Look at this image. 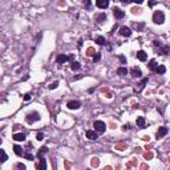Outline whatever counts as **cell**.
I'll list each match as a JSON object with an SVG mask.
<instances>
[{
  "mask_svg": "<svg viewBox=\"0 0 170 170\" xmlns=\"http://www.w3.org/2000/svg\"><path fill=\"white\" fill-rule=\"evenodd\" d=\"M142 139H145V141H149V136H145V137L142 138Z\"/></svg>",
  "mask_w": 170,
  "mask_h": 170,
  "instance_id": "cell-46",
  "label": "cell"
},
{
  "mask_svg": "<svg viewBox=\"0 0 170 170\" xmlns=\"http://www.w3.org/2000/svg\"><path fill=\"white\" fill-rule=\"evenodd\" d=\"M86 54H88V56H93V57H95L96 56V51L90 47V48H88V49H86Z\"/></svg>",
  "mask_w": 170,
  "mask_h": 170,
  "instance_id": "cell-28",
  "label": "cell"
},
{
  "mask_svg": "<svg viewBox=\"0 0 170 170\" xmlns=\"http://www.w3.org/2000/svg\"><path fill=\"white\" fill-rule=\"evenodd\" d=\"M1 161H3V162H5V161H7V158H8V157H7V154H5V151H4V149H1Z\"/></svg>",
  "mask_w": 170,
  "mask_h": 170,
  "instance_id": "cell-30",
  "label": "cell"
},
{
  "mask_svg": "<svg viewBox=\"0 0 170 170\" xmlns=\"http://www.w3.org/2000/svg\"><path fill=\"white\" fill-rule=\"evenodd\" d=\"M156 72H157L158 74H163V73L166 72V68H165L163 65H158V66H157V69H156Z\"/></svg>",
  "mask_w": 170,
  "mask_h": 170,
  "instance_id": "cell-21",
  "label": "cell"
},
{
  "mask_svg": "<svg viewBox=\"0 0 170 170\" xmlns=\"http://www.w3.org/2000/svg\"><path fill=\"white\" fill-rule=\"evenodd\" d=\"M13 139L15 141H25V134L24 133H16V134H13Z\"/></svg>",
  "mask_w": 170,
  "mask_h": 170,
  "instance_id": "cell-14",
  "label": "cell"
},
{
  "mask_svg": "<svg viewBox=\"0 0 170 170\" xmlns=\"http://www.w3.org/2000/svg\"><path fill=\"white\" fill-rule=\"evenodd\" d=\"M13 151H15V154H16V156H24L23 148L19 146V145H15V146H13Z\"/></svg>",
  "mask_w": 170,
  "mask_h": 170,
  "instance_id": "cell-13",
  "label": "cell"
},
{
  "mask_svg": "<svg viewBox=\"0 0 170 170\" xmlns=\"http://www.w3.org/2000/svg\"><path fill=\"white\" fill-rule=\"evenodd\" d=\"M86 138H89V139H97V138H98V136H97V133L93 132V130H86Z\"/></svg>",
  "mask_w": 170,
  "mask_h": 170,
  "instance_id": "cell-12",
  "label": "cell"
},
{
  "mask_svg": "<svg viewBox=\"0 0 170 170\" xmlns=\"http://www.w3.org/2000/svg\"><path fill=\"white\" fill-rule=\"evenodd\" d=\"M137 57H138V60H141V61H146V59H148L146 53H145L144 51H139L137 53Z\"/></svg>",
  "mask_w": 170,
  "mask_h": 170,
  "instance_id": "cell-16",
  "label": "cell"
},
{
  "mask_svg": "<svg viewBox=\"0 0 170 170\" xmlns=\"http://www.w3.org/2000/svg\"><path fill=\"white\" fill-rule=\"evenodd\" d=\"M153 42H154V45H156V47H159V48L162 47V44H161V41H158V40H154Z\"/></svg>",
  "mask_w": 170,
  "mask_h": 170,
  "instance_id": "cell-37",
  "label": "cell"
},
{
  "mask_svg": "<svg viewBox=\"0 0 170 170\" xmlns=\"http://www.w3.org/2000/svg\"><path fill=\"white\" fill-rule=\"evenodd\" d=\"M47 151H48V148H47V146H42V148L40 149V150H39L37 157H39V158H41V157H42V154H44V153H47Z\"/></svg>",
  "mask_w": 170,
  "mask_h": 170,
  "instance_id": "cell-24",
  "label": "cell"
},
{
  "mask_svg": "<svg viewBox=\"0 0 170 170\" xmlns=\"http://www.w3.org/2000/svg\"><path fill=\"white\" fill-rule=\"evenodd\" d=\"M84 5H85V8H88V10H89V8L92 7V4H90V1H86V3H85V4H84Z\"/></svg>",
  "mask_w": 170,
  "mask_h": 170,
  "instance_id": "cell-39",
  "label": "cell"
},
{
  "mask_svg": "<svg viewBox=\"0 0 170 170\" xmlns=\"http://www.w3.org/2000/svg\"><path fill=\"white\" fill-rule=\"evenodd\" d=\"M148 83V78H144V80H142V83H139V84H137V86H136V90H142L144 89V86H145V84Z\"/></svg>",
  "mask_w": 170,
  "mask_h": 170,
  "instance_id": "cell-17",
  "label": "cell"
},
{
  "mask_svg": "<svg viewBox=\"0 0 170 170\" xmlns=\"http://www.w3.org/2000/svg\"><path fill=\"white\" fill-rule=\"evenodd\" d=\"M141 170H148V165H145V163H142V165H141Z\"/></svg>",
  "mask_w": 170,
  "mask_h": 170,
  "instance_id": "cell-41",
  "label": "cell"
},
{
  "mask_svg": "<svg viewBox=\"0 0 170 170\" xmlns=\"http://www.w3.org/2000/svg\"><path fill=\"white\" fill-rule=\"evenodd\" d=\"M27 168H25V165H24V163H16V165H15V168H13V170H25Z\"/></svg>",
  "mask_w": 170,
  "mask_h": 170,
  "instance_id": "cell-26",
  "label": "cell"
},
{
  "mask_svg": "<svg viewBox=\"0 0 170 170\" xmlns=\"http://www.w3.org/2000/svg\"><path fill=\"white\" fill-rule=\"evenodd\" d=\"M24 157H25L27 159H29V161L33 159V154H31V153H24Z\"/></svg>",
  "mask_w": 170,
  "mask_h": 170,
  "instance_id": "cell-32",
  "label": "cell"
},
{
  "mask_svg": "<svg viewBox=\"0 0 170 170\" xmlns=\"http://www.w3.org/2000/svg\"><path fill=\"white\" fill-rule=\"evenodd\" d=\"M104 170H112V168H110V166H105Z\"/></svg>",
  "mask_w": 170,
  "mask_h": 170,
  "instance_id": "cell-45",
  "label": "cell"
},
{
  "mask_svg": "<svg viewBox=\"0 0 170 170\" xmlns=\"http://www.w3.org/2000/svg\"><path fill=\"white\" fill-rule=\"evenodd\" d=\"M90 165H92L93 168H97V166L100 165V159L97 158V157H95V158H92V161H90Z\"/></svg>",
  "mask_w": 170,
  "mask_h": 170,
  "instance_id": "cell-25",
  "label": "cell"
},
{
  "mask_svg": "<svg viewBox=\"0 0 170 170\" xmlns=\"http://www.w3.org/2000/svg\"><path fill=\"white\" fill-rule=\"evenodd\" d=\"M137 126L141 128V129H142V128H145V118L144 117H138L137 118Z\"/></svg>",
  "mask_w": 170,
  "mask_h": 170,
  "instance_id": "cell-18",
  "label": "cell"
},
{
  "mask_svg": "<svg viewBox=\"0 0 170 170\" xmlns=\"http://www.w3.org/2000/svg\"><path fill=\"white\" fill-rule=\"evenodd\" d=\"M157 66H158V65H157V61H156L154 59L150 60V61H149V64H148V68L150 69V71H156Z\"/></svg>",
  "mask_w": 170,
  "mask_h": 170,
  "instance_id": "cell-15",
  "label": "cell"
},
{
  "mask_svg": "<svg viewBox=\"0 0 170 170\" xmlns=\"http://www.w3.org/2000/svg\"><path fill=\"white\" fill-rule=\"evenodd\" d=\"M66 106H68L69 109H78L81 106L80 101H69L68 104H66Z\"/></svg>",
  "mask_w": 170,
  "mask_h": 170,
  "instance_id": "cell-10",
  "label": "cell"
},
{
  "mask_svg": "<svg viewBox=\"0 0 170 170\" xmlns=\"http://www.w3.org/2000/svg\"><path fill=\"white\" fill-rule=\"evenodd\" d=\"M120 33H121V36H124V37H129V36L132 35V31H130V28H128V27H121Z\"/></svg>",
  "mask_w": 170,
  "mask_h": 170,
  "instance_id": "cell-5",
  "label": "cell"
},
{
  "mask_svg": "<svg viewBox=\"0 0 170 170\" xmlns=\"http://www.w3.org/2000/svg\"><path fill=\"white\" fill-rule=\"evenodd\" d=\"M69 60V57L66 56V54H59V56L56 57V61L59 63V64H64V63H66Z\"/></svg>",
  "mask_w": 170,
  "mask_h": 170,
  "instance_id": "cell-11",
  "label": "cell"
},
{
  "mask_svg": "<svg viewBox=\"0 0 170 170\" xmlns=\"http://www.w3.org/2000/svg\"><path fill=\"white\" fill-rule=\"evenodd\" d=\"M153 21L156 24H162L165 21V15H163L162 11H156L153 15Z\"/></svg>",
  "mask_w": 170,
  "mask_h": 170,
  "instance_id": "cell-1",
  "label": "cell"
},
{
  "mask_svg": "<svg viewBox=\"0 0 170 170\" xmlns=\"http://www.w3.org/2000/svg\"><path fill=\"white\" fill-rule=\"evenodd\" d=\"M81 45H83V39H80V40H78V47H81Z\"/></svg>",
  "mask_w": 170,
  "mask_h": 170,
  "instance_id": "cell-44",
  "label": "cell"
},
{
  "mask_svg": "<svg viewBox=\"0 0 170 170\" xmlns=\"http://www.w3.org/2000/svg\"><path fill=\"white\" fill-rule=\"evenodd\" d=\"M93 126H95V130H96V132H98V133H104L105 129H106L105 122H102V121H95Z\"/></svg>",
  "mask_w": 170,
  "mask_h": 170,
  "instance_id": "cell-3",
  "label": "cell"
},
{
  "mask_svg": "<svg viewBox=\"0 0 170 170\" xmlns=\"http://www.w3.org/2000/svg\"><path fill=\"white\" fill-rule=\"evenodd\" d=\"M116 149H117V150H120V151H122V150H125V149H128V145L125 144V142H121V144L116 145Z\"/></svg>",
  "mask_w": 170,
  "mask_h": 170,
  "instance_id": "cell-19",
  "label": "cell"
},
{
  "mask_svg": "<svg viewBox=\"0 0 170 170\" xmlns=\"http://www.w3.org/2000/svg\"><path fill=\"white\" fill-rule=\"evenodd\" d=\"M117 73H118V74H121V76H125V74H128V69H126V68H124V66H121V68H118V69H117Z\"/></svg>",
  "mask_w": 170,
  "mask_h": 170,
  "instance_id": "cell-23",
  "label": "cell"
},
{
  "mask_svg": "<svg viewBox=\"0 0 170 170\" xmlns=\"http://www.w3.org/2000/svg\"><path fill=\"white\" fill-rule=\"evenodd\" d=\"M168 132H169V130H168V128H165V126H161L159 128V129H158V132H157V138H162L163 137V136H166V134H168Z\"/></svg>",
  "mask_w": 170,
  "mask_h": 170,
  "instance_id": "cell-6",
  "label": "cell"
},
{
  "mask_svg": "<svg viewBox=\"0 0 170 170\" xmlns=\"http://www.w3.org/2000/svg\"><path fill=\"white\" fill-rule=\"evenodd\" d=\"M130 74H132L133 77H141L142 72H141V69H139V68L134 66V68H132V71H130Z\"/></svg>",
  "mask_w": 170,
  "mask_h": 170,
  "instance_id": "cell-8",
  "label": "cell"
},
{
  "mask_svg": "<svg viewBox=\"0 0 170 170\" xmlns=\"http://www.w3.org/2000/svg\"><path fill=\"white\" fill-rule=\"evenodd\" d=\"M57 85H59V81H54V83H52V84L49 85V89H56Z\"/></svg>",
  "mask_w": 170,
  "mask_h": 170,
  "instance_id": "cell-33",
  "label": "cell"
},
{
  "mask_svg": "<svg viewBox=\"0 0 170 170\" xmlns=\"http://www.w3.org/2000/svg\"><path fill=\"white\" fill-rule=\"evenodd\" d=\"M136 28H137V29H142V28H144V27H145V24L144 23H141V24H136Z\"/></svg>",
  "mask_w": 170,
  "mask_h": 170,
  "instance_id": "cell-36",
  "label": "cell"
},
{
  "mask_svg": "<svg viewBox=\"0 0 170 170\" xmlns=\"http://www.w3.org/2000/svg\"><path fill=\"white\" fill-rule=\"evenodd\" d=\"M42 138H44V134H42V133H37V139L39 141H41Z\"/></svg>",
  "mask_w": 170,
  "mask_h": 170,
  "instance_id": "cell-38",
  "label": "cell"
},
{
  "mask_svg": "<svg viewBox=\"0 0 170 170\" xmlns=\"http://www.w3.org/2000/svg\"><path fill=\"white\" fill-rule=\"evenodd\" d=\"M100 59H101V54H100V53H96V56L95 57H93V61H100Z\"/></svg>",
  "mask_w": 170,
  "mask_h": 170,
  "instance_id": "cell-35",
  "label": "cell"
},
{
  "mask_svg": "<svg viewBox=\"0 0 170 170\" xmlns=\"http://www.w3.org/2000/svg\"><path fill=\"white\" fill-rule=\"evenodd\" d=\"M126 129H130V125L128 124V125H124L122 126V130H126Z\"/></svg>",
  "mask_w": 170,
  "mask_h": 170,
  "instance_id": "cell-42",
  "label": "cell"
},
{
  "mask_svg": "<svg viewBox=\"0 0 170 170\" xmlns=\"http://www.w3.org/2000/svg\"><path fill=\"white\" fill-rule=\"evenodd\" d=\"M37 170H47V161H45L44 158H39V163H37Z\"/></svg>",
  "mask_w": 170,
  "mask_h": 170,
  "instance_id": "cell-7",
  "label": "cell"
},
{
  "mask_svg": "<svg viewBox=\"0 0 170 170\" xmlns=\"http://www.w3.org/2000/svg\"><path fill=\"white\" fill-rule=\"evenodd\" d=\"M113 15H114V17H117V19H122V17L125 16V12L122 10H120V8L114 7L113 8Z\"/></svg>",
  "mask_w": 170,
  "mask_h": 170,
  "instance_id": "cell-4",
  "label": "cell"
},
{
  "mask_svg": "<svg viewBox=\"0 0 170 170\" xmlns=\"http://www.w3.org/2000/svg\"><path fill=\"white\" fill-rule=\"evenodd\" d=\"M25 120H27V122H28V124H33V122H36V121L40 120V114H39L37 112H31V113L27 114Z\"/></svg>",
  "mask_w": 170,
  "mask_h": 170,
  "instance_id": "cell-2",
  "label": "cell"
},
{
  "mask_svg": "<svg viewBox=\"0 0 170 170\" xmlns=\"http://www.w3.org/2000/svg\"><path fill=\"white\" fill-rule=\"evenodd\" d=\"M96 42H97V44H100V45H104L106 41H105V39L102 37V36H98V37L96 39Z\"/></svg>",
  "mask_w": 170,
  "mask_h": 170,
  "instance_id": "cell-29",
  "label": "cell"
},
{
  "mask_svg": "<svg viewBox=\"0 0 170 170\" xmlns=\"http://www.w3.org/2000/svg\"><path fill=\"white\" fill-rule=\"evenodd\" d=\"M96 5H97L98 8H102V10H104V8H108L109 1H108V0H97V1H96Z\"/></svg>",
  "mask_w": 170,
  "mask_h": 170,
  "instance_id": "cell-9",
  "label": "cell"
},
{
  "mask_svg": "<svg viewBox=\"0 0 170 170\" xmlns=\"http://www.w3.org/2000/svg\"><path fill=\"white\" fill-rule=\"evenodd\" d=\"M170 51V48L168 47V45H165V47H161L159 48V54H168Z\"/></svg>",
  "mask_w": 170,
  "mask_h": 170,
  "instance_id": "cell-20",
  "label": "cell"
},
{
  "mask_svg": "<svg viewBox=\"0 0 170 170\" xmlns=\"http://www.w3.org/2000/svg\"><path fill=\"white\" fill-rule=\"evenodd\" d=\"M132 13H133V15L141 13V10H139V8H132Z\"/></svg>",
  "mask_w": 170,
  "mask_h": 170,
  "instance_id": "cell-34",
  "label": "cell"
},
{
  "mask_svg": "<svg viewBox=\"0 0 170 170\" xmlns=\"http://www.w3.org/2000/svg\"><path fill=\"white\" fill-rule=\"evenodd\" d=\"M144 157H145V159H150V158H153V153L148 151V153H145V154H144Z\"/></svg>",
  "mask_w": 170,
  "mask_h": 170,
  "instance_id": "cell-31",
  "label": "cell"
},
{
  "mask_svg": "<svg viewBox=\"0 0 170 170\" xmlns=\"http://www.w3.org/2000/svg\"><path fill=\"white\" fill-rule=\"evenodd\" d=\"M120 60H121V63H125V57H124V56H120Z\"/></svg>",
  "mask_w": 170,
  "mask_h": 170,
  "instance_id": "cell-43",
  "label": "cell"
},
{
  "mask_svg": "<svg viewBox=\"0 0 170 170\" xmlns=\"http://www.w3.org/2000/svg\"><path fill=\"white\" fill-rule=\"evenodd\" d=\"M24 100H25V101H29V100H31V95H25L24 96Z\"/></svg>",
  "mask_w": 170,
  "mask_h": 170,
  "instance_id": "cell-40",
  "label": "cell"
},
{
  "mask_svg": "<svg viewBox=\"0 0 170 170\" xmlns=\"http://www.w3.org/2000/svg\"><path fill=\"white\" fill-rule=\"evenodd\" d=\"M105 19H106V15L105 13H101V15H97V16H96V21H97V23H102Z\"/></svg>",
  "mask_w": 170,
  "mask_h": 170,
  "instance_id": "cell-22",
  "label": "cell"
},
{
  "mask_svg": "<svg viewBox=\"0 0 170 170\" xmlns=\"http://www.w3.org/2000/svg\"><path fill=\"white\" fill-rule=\"evenodd\" d=\"M71 69H72V71H77V69H80V63L73 61V63H72V65H71Z\"/></svg>",
  "mask_w": 170,
  "mask_h": 170,
  "instance_id": "cell-27",
  "label": "cell"
}]
</instances>
